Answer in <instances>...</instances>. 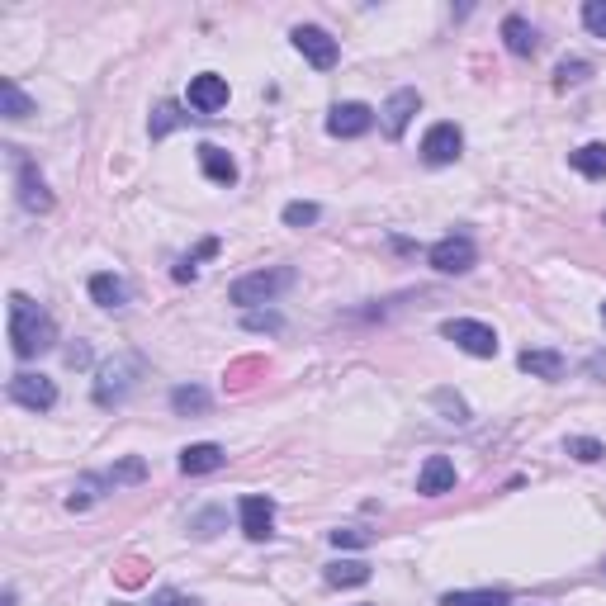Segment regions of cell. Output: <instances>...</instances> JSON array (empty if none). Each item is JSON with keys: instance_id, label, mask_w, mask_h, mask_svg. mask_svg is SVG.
Listing matches in <instances>:
<instances>
[{"instance_id": "obj_1", "label": "cell", "mask_w": 606, "mask_h": 606, "mask_svg": "<svg viewBox=\"0 0 606 606\" xmlns=\"http://www.w3.org/2000/svg\"><path fill=\"white\" fill-rule=\"evenodd\" d=\"M57 346V322L29 294H10V351L19 360H38Z\"/></svg>"}, {"instance_id": "obj_2", "label": "cell", "mask_w": 606, "mask_h": 606, "mask_svg": "<svg viewBox=\"0 0 606 606\" xmlns=\"http://www.w3.org/2000/svg\"><path fill=\"white\" fill-rule=\"evenodd\" d=\"M289 285H294V270H289V266L251 270V275H242V280H237V285L228 289V299L237 303V308H256V303L280 299V294H285Z\"/></svg>"}, {"instance_id": "obj_3", "label": "cell", "mask_w": 606, "mask_h": 606, "mask_svg": "<svg viewBox=\"0 0 606 606\" xmlns=\"http://www.w3.org/2000/svg\"><path fill=\"white\" fill-rule=\"evenodd\" d=\"M138 375H143V360H138V356L109 360L105 370H100V379H95V403H100V408H119L128 393H133Z\"/></svg>"}, {"instance_id": "obj_4", "label": "cell", "mask_w": 606, "mask_h": 606, "mask_svg": "<svg viewBox=\"0 0 606 606\" xmlns=\"http://www.w3.org/2000/svg\"><path fill=\"white\" fill-rule=\"evenodd\" d=\"M441 337L455 341L460 351H469V356L479 360H493L498 356V332L488 327V322H474V318H450L446 327H441Z\"/></svg>"}, {"instance_id": "obj_5", "label": "cell", "mask_w": 606, "mask_h": 606, "mask_svg": "<svg viewBox=\"0 0 606 606\" xmlns=\"http://www.w3.org/2000/svg\"><path fill=\"white\" fill-rule=\"evenodd\" d=\"M5 393H10V403H19V408H29V412L57 408V384L48 375H15L5 384Z\"/></svg>"}, {"instance_id": "obj_6", "label": "cell", "mask_w": 606, "mask_h": 606, "mask_svg": "<svg viewBox=\"0 0 606 606\" xmlns=\"http://www.w3.org/2000/svg\"><path fill=\"white\" fill-rule=\"evenodd\" d=\"M294 48H299L318 72H332V67H337V57H341L337 38L327 34V29H318V24H299V29H294Z\"/></svg>"}, {"instance_id": "obj_7", "label": "cell", "mask_w": 606, "mask_h": 606, "mask_svg": "<svg viewBox=\"0 0 606 606\" xmlns=\"http://www.w3.org/2000/svg\"><path fill=\"white\" fill-rule=\"evenodd\" d=\"M427 261L441 270V275H464V270H474L479 251H474V242L460 232V237H441V242L427 251Z\"/></svg>"}, {"instance_id": "obj_8", "label": "cell", "mask_w": 606, "mask_h": 606, "mask_svg": "<svg viewBox=\"0 0 606 606\" xmlns=\"http://www.w3.org/2000/svg\"><path fill=\"white\" fill-rule=\"evenodd\" d=\"M370 128H375V109L360 105V100L332 105V114H327V133H332V138H365Z\"/></svg>"}, {"instance_id": "obj_9", "label": "cell", "mask_w": 606, "mask_h": 606, "mask_svg": "<svg viewBox=\"0 0 606 606\" xmlns=\"http://www.w3.org/2000/svg\"><path fill=\"white\" fill-rule=\"evenodd\" d=\"M15 152V147H10ZM15 171H19V204L29 209V214H48L53 209V195H48V185L38 176V166L24 152H15Z\"/></svg>"}, {"instance_id": "obj_10", "label": "cell", "mask_w": 606, "mask_h": 606, "mask_svg": "<svg viewBox=\"0 0 606 606\" xmlns=\"http://www.w3.org/2000/svg\"><path fill=\"white\" fill-rule=\"evenodd\" d=\"M460 147H464L460 128L436 124V128H427V138H422V161H427V166H450V161L460 157Z\"/></svg>"}, {"instance_id": "obj_11", "label": "cell", "mask_w": 606, "mask_h": 606, "mask_svg": "<svg viewBox=\"0 0 606 606\" xmlns=\"http://www.w3.org/2000/svg\"><path fill=\"white\" fill-rule=\"evenodd\" d=\"M223 105H228V76L204 72V76H195V81H190V109H195L199 119L218 114Z\"/></svg>"}, {"instance_id": "obj_12", "label": "cell", "mask_w": 606, "mask_h": 606, "mask_svg": "<svg viewBox=\"0 0 606 606\" xmlns=\"http://www.w3.org/2000/svg\"><path fill=\"white\" fill-rule=\"evenodd\" d=\"M237 517H242V531L251 540H270L275 535V502L261 498V493H247V498L237 502Z\"/></svg>"}, {"instance_id": "obj_13", "label": "cell", "mask_w": 606, "mask_h": 606, "mask_svg": "<svg viewBox=\"0 0 606 606\" xmlns=\"http://www.w3.org/2000/svg\"><path fill=\"white\" fill-rule=\"evenodd\" d=\"M417 109H422V95H417L412 86L393 90V95H389V105H384V133H389V138H403Z\"/></svg>"}, {"instance_id": "obj_14", "label": "cell", "mask_w": 606, "mask_h": 606, "mask_svg": "<svg viewBox=\"0 0 606 606\" xmlns=\"http://www.w3.org/2000/svg\"><path fill=\"white\" fill-rule=\"evenodd\" d=\"M450 488H455V464H450L446 455H431V460L422 464V474H417V493H422V498H441Z\"/></svg>"}, {"instance_id": "obj_15", "label": "cell", "mask_w": 606, "mask_h": 606, "mask_svg": "<svg viewBox=\"0 0 606 606\" xmlns=\"http://www.w3.org/2000/svg\"><path fill=\"white\" fill-rule=\"evenodd\" d=\"M517 365L526 370V375H535V379H564V356L559 351H550V346H526L517 356Z\"/></svg>"}, {"instance_id": "obj_16", "label": "cell", "mask_w": 606, "mask_h": 606, "mask_svg": "<svg viewBox=\"0 0 606 606\" xmlns=\"http://www.w3.org/2000/svg\"><path fill=\"white\" fill-rule=\"evenodd\" d=\"M223 464H228V455H223V446H214V441H199V446L180 450V469H185V474H214Z\"/></svg>"}, {"instance_id": "obj_17", "label": "cell", "mask_w": 606, "mask_h": 606, "mask_svg": "<svg viewBox=\"0 0 606 606\" xmlns=\"http://www.w3.org/2000/svg\"><path fill=\"white\" fill-rule=\"evenodd\" d=\"M322 578H327L332 588H365L375 573H370L365 559H337V564H327V569H322Z\"/></svg>"}, {"instance_id": "obj_18", "label": "cell", "mask_w": 606, "mask_h": 606, "mask_svg": "<svg viewBox=\"0 0 606 606\" xmlns=\"http://www.w3.org/2000/svg\"><path fill=\"white\" fill-rule=\"evenodd\" d=\"M199 166H204V176L214 180V185H237V161H232L223 147L204 143L199 147Z\"/></svg>"}, {"instance_id": "obj_19", "label": "cell", "mask_w": 606, "mask_h": 606, "mask_svg": "<svg viewBox=\"0 0 606 606\" xmlns=\"http://www.w3.org/2000/svg\"><path fill=\"white\" fill-rule=\"evenodd\" d=\"M502 43H507V53H517V57H535V29L526 24L521 15H507L502 19Z\"/></svg>"}, {"instance_id": "obj_20", "label": "cell", "mask_w": 606, "mask_h": 606, "mask_svg": "<svg viewBox=\"0 0 606 606\" xmlns=\"http://www.w3.org/2000/svg\"><path fill=\"white\" fill-rule=\"evenodd\" d=\"M512 592L507 588H469V592H446L441 606H507Z\"/></svg>"}, {"instance_id": "obj_21", "label": "cell", "mask_w": 606, "mask_h": 606, "mask_svg": "<svg viewBox=\"0 0 606 606\" xmlns=\"http://www.w3.org/2000/svg\"><path fill=\"white\" fill-rule=\"evenodd\" d=\"M90 299L100 308H124L128 303V285L119 275H90Z\"/></svg>"}, {"instance_id": "obj_22", "label": "cell", "mask_w": 606, "mask_h": 606, "mask_svg": "<svg viewBox=\"0 0 606 606\" xmlns=\"http://www.w3.org/2000/svg\"><path fill=\"white\" fill-rule=\"evenodd\" d=\"M573 171H583L588 180H606V143H588L578 147V152H569Z\"/></svg>"}, {"instance_id": "obj_23", "label": "cell", "mask_w": 606, "mask_h": 606, "mask_svg": "<svg viewBox=\"0 0 606 606\" xmlns=\"http://www.w3.org/2000/svg\"><path fill=\"white\" fill-rule=\"evenodd\" d=\"M209 389H199V384H180L176 393H171V408L180 412V417H199V412H209Z\"/></svg>"}, {"instance_id": "obj_24", "label": "cell", "mask_w": 606, "mask_h": 606, "mask_svg": "<svg viewBox=\"0 0 606 606\" xmlns=\"http://www.w3.org/2000/svg\"><path fill=\"white\" fill-rule=\"evenodd\" d=\"M105 488H114V483H109V474H86V479H81V483L72 488L67 507H72V512H86V507H90L95 498H105Z\"/></svg>"}, {"instance_id": "obj_25", "label": "cell", "mask_w": 606, "mask_h": 606, "mask_svg": "<svg viewBox=\"0 0 606 606\" xmlns=\"http://www.w3.org/2000/svg\"><path fill=\"white\" fill-rule=\"evenodd\" d=\"M0 109H5V119H29V114H34V100L5 76V81H0Z\"/></svg>"}, {"instance_id": "obj_26", "label": "cell", "mask_w": 606, "mask_h": 606, "mask_svg": "<svg viewBox=\"0 0 606 606\" xmlns=\"http://www.w3.org/2000/svg\"><path fill=\"white\" fill-rule=\"evenodd\" d=\"M592 76V62H583V57H573V62H559V72H554V86L569 90V86H583Z\"/></svg>"}, {"instance_id": "obj_27", "label": "cell", "mask_w": 606, "mask_h": 606, "mask_svg": "<svg viewBox=\"0 0 606 606\" xmlns=\"http://www.w3.org/2000/svg\"><path fill=\"white\" fill-rule=\"evenodd\" d=\"M147 479V464L138 460V455H128V460H119L114 469H109V483L114 488H124V483H143Z\"/></svg>"}, {"instance_id": "obj_28", "label": "cell", "mask_w": 606, "mask_h": 606, "mask_svg": "<svg viewBox=\"0 0 606 606\" xmlns=\"http://www.w3.org/2000/svg\"><path fill=\"white\" fill-rule=\"evenodd\" d=\"M436 408L446 412V422H455V427H464V422H469V403H464L460 393L436 389Z\"/></svg>"}, {"instance_id": "obj_29", "label": "cell", "mask_w": 606, "mask_h": 606, "mask_svg": "<svg viewBox=\"0 0 606 606\" xmlns=\"http://www.w3.org/2000/svg\"><path fill=\"white\" fill-rule=\"evenodd\" d=\"M180 124H190V114H180V105H157V114H152V138H166Z\"/></svg>"}, {"instance_id": "obj_30", "label": "cell", "mask_w": 606, "mask_h": 606, "mask_svg": "<svg viewBox=\"0 0 606 606\" xmlns=\"http://www.w3.org/2000/svg\"><path fill=\"white\" fill-rule=\"evenodd\" d=\"M564 450H569L573 460H583V464H597L606 455V446H602V441H592V436H569Z\"/></svg>"}, {"instance_id": "obj_31", "label": "cell", "mask_w": 606, "mask_h": 606, "mask_svg": "<svg viewBox=\"0 0 606 606\" xmlns=\"http://www.w3.org/2000/svg\"><path fill=\"white\" fill-rule=\"evenodd\" d=\"M223 526H228V512H223V507H209V512H199V517L190 521V531H195L199 540H209V535H218Z\"/></svg>"}, {"instance_id": "obj_32", "label": "cell", "mask_w": 606, "mask_h": 606, "mask_svg": "<svg viewBox=\"0 0 606 606\" xmlns=\"http://www.w3.org/2000/svg\"><path fill=\"white\" fill-rule=\"evenodd\" d=\"M209 256H218V237H204L195 256H185V261H180V266H176V280H195V266H199V261H209Z\"/></svg>"}, {"instance_id": "obj_33", "label": "cell", "mask_w": 606, "mask_h": 606, "mask_svg": "<svg viewBox=\"0 0 606 606\" xmlns=\"http://www.w3.org/2000/svg\"><path fill=\"white\" fill-rule=\"evenodd\" d=\"M318 218H322L318 204H303V199L285 204V223H289V228H308V223H318Z\"/></svg>"}, {"instance_id": "obj_34", "label": "cell", "mask_w": 606, "mask_h": 606, "mask_svg": "<svg viewBox=\"0 0 606 606\" xmlns=\"http://www.w3.org/2000/svg\"><path fill=\"white\" fill-rule=\"evenodd\" d=\"M327 540H332L337 550H365L375 535H370V531H356V526H346V531H327Z\"/></svg>"}, {"instance_id": "obj_35", "label": "cell", "mask_w": 606, "mask_h": 606, "mask_svg": "<svg viewBox=\"0 0 606 606\" xmlns=\"http://www.w3.org/2000/svg\"><path fill=\"white\" fill-rule=\"evenodd\" d=\"M114 578H119L124 588H138V583H147V564L143 559H124V564L114 569Z\"/></svg>"}, {"instance_id": "obj_36", "label": "cell", "mask_w": 606, "mask_h": 606, "mask_svg": "<svg viewBox=\"0 0 606 606\" xmlns=\"http://www.w3.org/2000/svg\"><path fill=\"white\" fill-rule=\"evenodd\" d=\"M583 24H588L597 38H606V0H588V5H583Z\"/></svg>"}, {"instance_id": "obj_37", "label": "cell", "mask_w": 606, "mask_h": 606, "mask_svg": "<svg viewBox=\"0 0 606 606\" xmlns=\"http://www.w3.org/2000/svg\"><path fill=\"white\" fill-rule=\"evenodd\" d=\"M152 606H204V602L199 597H185L176 588H161V592H152Z\"/></svg>"}, {"instance_id": "obj_38", "label": "cell", "mask_w": 606, "mask_h": 606, "mask_svg": "<svg viewBox=\"0 0 606 606\" xmlns=\"http://www.w3.org/2000/svg\"><path fill=\"white\" fill-rule=\"evenodd\" d=\"M280 313H247V332H280Z\"/></svg>"}, {"instance_id": "obj_39", "label": "cell", "mask_w": 606, "mask_h": 606, "mask_svg": "<svg viewBox=\"0 0 606 606\" xmlns=\"http://www.w3.org/2000/svg\"><path fill=\"white\" fill-rule=\"evenodd\" d=\"M67 365H72V370H81V365H90V346H81V341H76L72 351H67Z\"/></svg>"}, {"instance_id": "obj_40", "label": "cell", "mask_w": 606, "mask_h": 606, "mask_svg": "<svg viewBox=\"0 0 606 606\" xmlns=\"http://www.w3.org/2000/svg\"><path fill=\"white\" fill-rule=\"evenodd\" d=\"M5 606H15V592H5Z\"/></svg>"}, {"instance_id": "obj_41", "label": "cell", "mask_w": 606, "mask_h": 606, "mask_svg": "<svg viewBox=\"0 0 606 606\" xmlns=\"http://www.w3.org/2000/svg\"><path fill=\"white\" fill-rule=\"evenodd\" d=\"M602 322H606V303H602Z\"/></svg>"}]
</instances>
